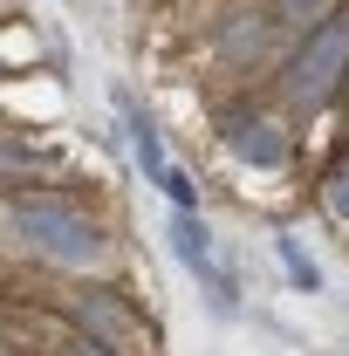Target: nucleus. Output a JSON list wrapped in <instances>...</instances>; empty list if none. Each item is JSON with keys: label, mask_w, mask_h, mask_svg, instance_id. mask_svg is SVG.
Wrapping results in <instances>:
<instances>
[{"label": "nucleus", "mask_w": 349, "mask_h": 356, "mask_svg": "<svg viewBox=\"0 0 349 356\" xmlns=\"http://www.w3.org/2000/svg\"><path fill=\"white\" fill-rule=\"evenodd\" d=\"M274 261H281V281H288L295 295H322V288H329V281H322V261L308 254L302 233H288V226L274 233Z\"/></svg>", "instance_id": "nucleus-9"}, {"label": "nucleus", "mask_w": 349, "mask_h": 356, "mask_svg": "<svg viewBox=\"0 0 349 356\" xmlns=\"http://www.w3.org/2000/svg\"><path fill=\"white\" fill-rule=\"evenodd\" d=\"M28 302H48L62 322H76L83 336L110 343L117 356H158V322L137 309L124 274H42V288Z\"/></svg>", "instance_id": "nucleus-2"}, {"label": "nucleus", "mask_w": 349, "mask_h": 356, "mask_svg": "<svg viewBox=\"0 0 349 356\" xmlns=\"http://www.w3.org/2000/svg\"><path fill=\"white\" fill-rule=\"evenodd\" d=\"M315 213H322V220L349 240V137H343V151L315 172Z\"/></svg>", "instance_id": "nucleus-8"}, {"label": "nucleus", "mask_w": 349, "mask_h": 356, "mask_svg": "<svg viewBox=\"0 0 349 356\" xmlns=\"http://www.w3.org/2000/svg\"><path fill=\"white\" fill-rule=\"evenodd\" d=\"M219 7H274V0H219Z\"/></svg>", "instance_id": "nucleus-11"}, {"label": "nucleus", "mask_w": 349, "mask_h": 356, "mask_svg": "<svg viewBox=\"0 0 349 356\" xmlns=\"http://www.w3.org/2000/svg\"><path fill=\"white\" fill-rule=\"evenodd\" d=\"M7 76H14V62H7V48H0V83H7Z\"/></svg>", "instance_id": "nucleus-12"}, {"label": "nucleus", "mask_w": 349, "mask_h": 356, "mask_svg": "<svg viewBox=\"0 0 349 356\" xmlns=\"http://www.w3.org/2000/svg\"><path fill=\"white\" fill-rule=\"evenodd\" d=\"M117 117H124V144H131V165L144 172V185H158V178L172 172V144H165V131H158V117L137 103L131 89L117 83Z\"/></svg>", "instance_id": "nucleus-7"}, {"label": "nucleus", "mask_w": 349, "mask_h": 356, "mask_svg": "<svg viewBox=\"0 0 349 356\" xmlns=\"http://www.w3.org/2000/svg\"><path fill=\"white\" fill-rule=\"evenodd\" d=\"M7 254L35 274H124L117 226L89 199H76L69 178L7 192Z\"/></svg>", "instance_id": "nucleus-1"}, {"label": "nucleus", "mask_w": 349, "mask_h": 356, "mask_svg": "<svg viewBox=\"0 0 349 356\" xmlns=\"http://www.w3.org/2000/svg\"><path fill=\"white\" fill-rule=\"evenodd\" d=\"M206 55L233 83H247V76L267 83L274 76V14L267 7H226L219 21H206Z\"/></svg>", "instance_id": "nucleus-6"}, {"label": "nucleus", "mask_w": 349, "mask_h": 356, "mask_svg": "<svg viewBox=\"0 0 349 356\" xmlns=\"http://www.w3.org/2000/svg\"><path fill=\"white\" fill-rule=\"evenodd\" d=\"M349 89V14L336 21H322L302 48H288V62L267 76V96L295 117V124H322V117H336V103H343Z\"/></svg>", "instance_id": "nucleus-3"}, {"label": "nucleus", "mask_w": 349, "mask_h": 356, "mask_svg": "<svg viewBox=\"0 0 349 356\" xmlns=\"http://www.w3.org/2000/svg\"><path fill=\"white\" fill-rule=\"evenodd\" d=\"M158 192H165V199H172V206H206V199H199V178L185 172V165H178V158H172V172L158 178Z\"/></svg>", "instance_id": "nucleus-10"}, {"label": "nucleus", "mask_w": 349, "mask_h": 356, "mask_svg": "<svg viewBox=\"0 0 349 356\" xmlns=\"http://www.w3.org/2000/svg\"><path fill=\"white\" fill-rule=\"evenodd\" d=\"M213 137L226 144V158L233 165H247V172H295L302 165V124L267 96V89H240V96H226L213 110Z\"/></svg>", "instance_id": "nucleus-4"}, {"label": "nucleus", "mask_w": 349, "mask_h": 356, "mask_svg": "<svg viewBox=\"0 0 349 356\" xmlns=\"http://www.w3.org/2000/svg\"><path fill=\"white\" fill-rule=\"evenodd\" d=\"M165 240H172V261L199 281V295H206V309L219 322H233V315L247 309L240 302V274L219 261V240H213V220H206V206H172V220H165Z\"/></svg>", "instance_id": "nucleus-5"}]
</instances>
